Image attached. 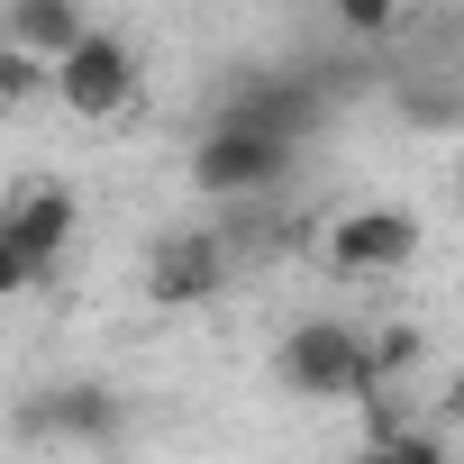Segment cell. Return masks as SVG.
Wrapping results in <instances>:
<instances>
[{
  "instance_id": "obj_1",
  "label": "cell",
  "mask_w": 464,
  "mask_h": 464,
  "mask_svg": "<svg viewBox=\"0 0 464 464\" xmlns=\"http://www.w3.org/2000/svg\"><path fill=\"white\" fill-rule=\"evenodd\" d=\"M292 164H301V146L292 137H265V128H246V119H218L209 110V128L191 137V191H209V200H274L283 182H292Z\"/></svg>"
},
{
  "instance_id": "obj_2",
  "label": "cell",
  "mask_w": 464,
  "mask_h": 464,
  "mask_svg": "<svg viewBox=\"0 0 464 464\" xmlns=\"http://www.w3.org/2000/svg\"><path fill=\"white\" fill-rule=\"evenodd\" d=\"M274 382L301 392V401H364L373 373H364V328L355 319H292L283 346H274Z\"/></svg>"
},
{
  "instance_id": "obj_3",
  "label": "cell",
  "mask_w": 464,
  "mask_h": 464,
  "mask_svg": "<svg viewBox=\"0 0 464 464\" xmlns=\"http://www.w3.org/2000/svg\"><path fill=\"white\" fill-rule=\"evenodd\" d=\"M227 274H237V246H227V227H164V237L146 246L137 283L155 310H200L227 292Z\"/></svg>"
},
{
  "instance_id": "obj_4",
  "label": "cell",
  "mask_w": 464,
  "mask_h": 464,
  "mask_svg": "<svg viewBox=\"0 0 464 464\" xmlns=\"http://www.w3.org/2000/svg\"><path fill=\"white\" fill-rule=\"evenodd\" d=\"M10 428H19L28 446H119V437H128V401H119L110 382H46V392L19 401Z\"/></svg>"
},
{
  "instance_id": "obj_5",
  "label": "cell",
  "mask_w": 464,
  "mask_h": 464,
  "mask_svg": "<svg viewBox=\"0 0 464 464\" xmlns=\"http://www.w3.org/2000/svg\"><path fill=\"white\" fill-rule=\"evenodd\" d=\"M410 256H419V218L410 209H346V218H328V237H319V265L328 274H346V283H382V274H410Z\"/></svg>"
},
{
  "instance_id": "obj_6",
  "label": "cell",
  "mask_w": 464,
  "mask_h": 464,
  "mask_svg": "<svg viewBox=\"0 0 464 464\" xmlns=\"http://www.w3.org/2000/svg\"><path fill=\"white\" fill-rule=\"evenodd\" d=\"M55 110H73V119H119V110H137V46H128L119 28H92V37L55 64Z\"/></svg>"
},
{
  "instance_id": "obj_7",
  "label": "cell",
  "mask_w": 464,
  "mask_h": 464,
  "mask_svg": "<svg viewBox=\"0 0 464 464\" xmlns=\"http://www.w3.org/2000/svg\"><path fill=\"white\" fill-rule=\"evenodd\" d=\"M218 119H246V128H265V137H292V146H310V128L328 119V92L310 82V73H246L237 92L218 101Z\"/></svg>"
},
{
  "instance_id": "obj_8",
  "label": "cell",
  "mask_w": 464,
  "mask_h": 464,
  "mask_svg": "<svg viewBox=\"0 0 464 464\" xmlns=\"http://www.w3.org/2000/svg\"><path fill=\"white\" fill-rule=\"evenodd\" d=\"M0 218H10V237H19L46 274H55V265H64V246H73V227H82V191L46 173V182H19Z\"/></svg>"
},
{
  "instance_id": "obj_9",
  "label": "cell",
  "mask_w": 464,
  "mask_h": 464,
  "mask_svg": "<svg viewBox=\"0 0 464 464\" xmlns=\"http://www.w3.org/2000/svg\"><path fill=\"white\" fill-rule=\"evenodd\" d=\"M0 37L28 46L37 64H64L92 37V10H82V0H0Z\"/></svg>"
},
{
  "instance_id": "obj_10",
  "label": "cell",
  "mask_w": 464,
  "mask_h": 464,
  "mask_svg": "<svg viewBox=\"0 0 464 464\" xmlns=\"http://www.w3.org/2000/svg\"><path fill=\"white\" fill-rule=\"evenodd\" d=\"M419 355H428V337L410 328V319H382V328H364V373H373V392H401L410 373H419ZM364 392V401H373Z\"/></svg>"
},
{
  "instance_id": "obj_11",
  "label": "cell",
  "mask_w": 464,
  "mask_h": 464,
  "mask_svg": "<svg viewBox=\"0 0 464 464\" xmlns=\"http://www.w3.org/2000/svg\"><path fill=\"white\" fill-rule=\"evenodd\" d=\"M55 92V64H37L28 46H10L0 37V110H19V101H46Z\"/></svg>"
},
{
  "instance_id": "obj_12",
  "label": "cell",
  "mask_w": 464,
  "mask_h": 464,
  "mask_svg": "<svg viewBox=\"0 0 464 464\" xmlns=\"http://www.w3.org/2000/svg\"><path fill=\"white\" fill-rule=\"evenodd\" d=\"M410 128H464V82H401Z\"/></svg>"
},
{
  "instance_id": "obj_13",
  "label": "cell",
  "mask_w": 464,
  "mask_h": 464,
  "mask_svg": "<svg viewBox=\"0 0 464 464\" xmlns=\"http://www.w3.org/2000/svg\"><path fill=\"white\" fill-rule=\"evenodd\" d=\"M328 19L346 28V37H364V46H382L401 19H410V0H328Z\"/></svg>"
},
{
  "instance_id": "obj_14",
  "label": "cell",
  "mask_w": 464,
  "mask_h": 464,
  "mask_svg": "<svg viewBox=\"0 0 464 464\" xmlns=\"http://www.w3.org/2000/svg\"><path fill=\"white\" fill-rule=\"evenodd\" d=\"M364 464H455V455H446V437H437V428H401V437L364 446Z\"/></svg>"
},
{
  "instance_id": "obj_15",
  "label": "cell",
  "mask_w": 464,
  "mask_h": 464,
  "mask_svg": "<svg viewBox=\"0 0 464 464\" xmlns=\"http://www.w3.org/2000/svg\"><path fill=\"white\" fill-rule=\"evenodd\" d=\"M37 283H46V265L10 237V218H0V301H19V292H37Z\"/></svg>"
},
{
  "instance_id": "obj_16",
  "label": "cell",
  "mask_w": 464,
  "mask_h": 464,
  "mask_svg": "<svg viewBox=\"0 0 464 464\" xmlns=\"http://www.w3.org/2000/svg\"><path fill=\"white\" fill-rule=\"evenodd\" d=\"M446 419L464 428V364H455V382H446Z\"/></svg>"
},
{
  "instance_id": "obj_17",
  "label": "cell",
  "mask_w": 464,
  "mask_h": 464,
  "mask_svg": "<svg viewBox=\"0 0 464 464\" xmlns=\"http://www.w3.org/2000/svg\"><path fill=\"white\" fill-rule=\"evenodd\" d=\"M455 200H464V155H455Z\"/></svg>"
},
{
  "instance_id": "obj_18",
  "label": "cell",
  "mask_w": 464,
  "mask_h": 464,
  "mask_svg": "<svg viewBox=\"0 0 464 464\" xmlns=\"http://www.w3.org/2000/svg\"><path fill=\"white\" fill-rule=\"evenodd\" d=\"M455 82H464V64H455Z\"/></svg>"
}]
</instances>
